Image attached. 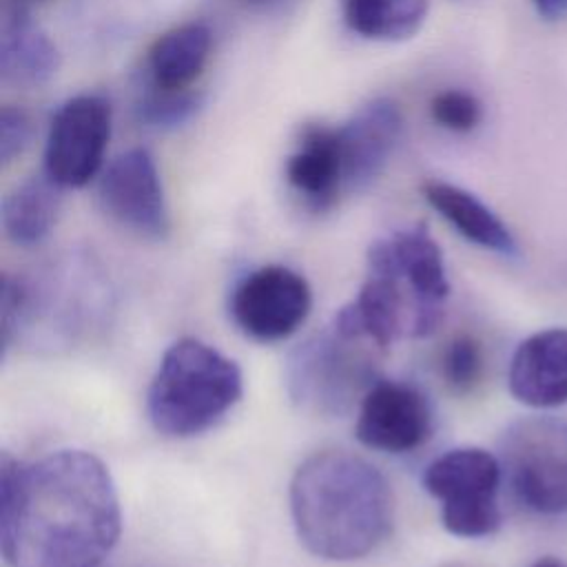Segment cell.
Here are the masks:
<instances>
[{
    "instance_id": "obj_14",
    "label": "cell",
    "mask_w": 567,
    "mask_h": 567,
    "mask_svg": "<svg viewBox=\"0 0 567 567\" xmlns=\"http://www.w3.org/2000/svg\"><path fill=\"white\" fill-rule=\"evenodd\" d=\"M509 394L534 410L567 403V328H547L523 339L507 370Z\"/></svg>"
},
{
    "instance_id": "obj_13",
    "label": "cell",
    "mask_w": 567,
    "mask_h": 567,
    "mask_svg": "<svg viewBox=\"0 0 567 567\" xmlns=\"http://www.w3.org/2000/svg\"><path fill=\"white\" fill-rule=\"evenodd\" d=\"M337 133L346 190H365L385 171L403 133V115L396 102L374 97L337 126Z\"/></svg>"
},
{
    "instance_id": "obj_28",
    "label": "cell",
    "mask_w": 567,
    "mask_h": 567,
    "mask_svg": "<svg viewBox=\"0 0 567 567\" xmlns=\"http://www.w3.org/2000/svg\"><path fill=\"white\" fill-rule=\"evenodd\" d=\"M42 2H47V0H9V7H11V9H24V11H29L33 4H42Z\"/></svg>"
},
{
    "instance_id": "obj_9",
    "label": "cell",
    "mask_w": 567,
    "mask_h": 567,
    "mask_svg": "<svg viewBox=\"0 0 567 567\" xmlns=\"http://www.w3.org/2000/svg\"><path fill=\"white\" fill-rule=\"evenodd\" d=\"M312 290L303 275L288 266L268 264L246 272L230 290L233 323L261 343L284 341L308 319Z\"/></svg>"
},
{
    "instance_id": "obj_10",
    "label": "cell",
    "mask_w": 567,
    "mask_h": 567,
    "mask_svg": "<svg viewBox=\"0 0 567 567\" xmlns=\"http://www.w3.org/2000/svg\"><path fill=\"white\" fill-rule=\"evenodd\" d=\"M111 137V106L100 95L69 97L53 115L44 144V173L62 188L89 184L102 168Z\"/></svg>"
},
{
    "instance_id": "obj_16",
    "label": "cell",
    "mask_w": 567,
    "mask_h": 567,
    "mask_svg": "<svg viewBox=\"0 0 567 567\" xmlns=\"http://www.w3.org/2000/svg\"><path fill=\"white\" fill-rule=\"evenodd\" d=\"M425 202L470 244L498 255H516V239L507 224L474 193L441 179L421 186Z\"/></svg>"
},
{
    "instance_id": "obj_4",
    "label": "cell",
    "mask_w": 567,
    "mask_h": 567,
    "mask_svg": "<svg viewBox=\"0 0 567 567\" xmlns=\"http://www.w3.org/2000/svg\"><path fill=\"white\" fill-rule=\"evenodd\" d=\"M113 315L111 284L82 259L2 277V352L60 354L97 339Z\"/></svg>"
},
{
    "instance_id": "obj_23",
    "label": "cell",
    "mask_w": 567,
    "mask_h": 567,
    "mask_svg": "<svg viewBox=\"0 0 567 567\" xmlns=\"http://www.w3.org/2000/svg\"><path fill=\"white\" fill-rule=\"evenodd\" d=\"M432 120L454 133H470L483 120L481 100L463 89H445L439 91L430 102Z\"/></svg>"
},
{
    "instance_id": "obj_17",
    "label": "cell",
    "mask_w": 567,
    "mask_h": 567,
    "mask_svg": "<svg viewBox=\"0 0 567 567\" xmlns=\"http://www.w3.org/2000/svg\"><path fill=\"white\" fill-rule=\"evenodd\" d=\"M60 66L55 42L31 20L29 11L11 9L0 35V75L4 84L35 89L49 82Z\"/></svg>"
},
{
    "instance_id": "obj_15",
    "label": "cell",
    "mask_w": 567,
    "mask_h": 567,
    "mask_svg": "<svg viewBox=\"0 0 567 567\" xmlns=\"http://www.w3.org/2000/svg\"><path fill=\"white\" fill-rule=\"evenodd\" d=\"M286 179L303 204L317 213L339 202L346 182L337 126L310 122L299 131L297 148L286 159Z\"/></svg>"
},
{
    "instance_id": "obj_5",
    "label": "cell",
    "mask_w": 567,
    "mask_h": 567,
    "mask_svg": "<svg viewBox=\"0 0 567 567\" xmlns=\"http://www.w3.org/2000/svg\"><path fill=\"white\" fill-rule=\"evenodd\" d=\"M241 394L239 365L215 346L184 337L159 359L146 392V414L164 436L188 439L221 421Z\"/></svg>"
},
{
    "instance_id": "obj_21",
    "label": "cell",
    "mask_w": 567,
    "mask_h": 567,
    "mask_svg": "<svg viewBox=\"0 0 567 567\" xmlns=\"http://www.w3.org/2000/svg\"><path fill=\"white\" fill-rule=\"evenodd\" d=\"M202 106L195 91H164L151 86L135 104L137 120L153 128H177L193 120Z\"/></svg>"
},
{
    "instance_id": "obj_11",
    "label": "cell",
    "mask_w": 567,
    "mask_h": 567,
    "mask_svg": "<svg viewBox=\"0 0 567 567\" xmlns=\"http://www.w3.org/2000/svg\"><path fill=\"white\" fill-rule=\"evenodd\" d=\"M97 197L113 221L140 237L164 239L171 230L159 171L146 148L120 153L102 173Z\"/></svg>"
},
{
    "instance_id": "obj_6",
    "label": "cell",
    "mask_w": 567,
    "mask_h": 567,
    "mask_svg": "<svg viewBox=\"0 0 567 567\" xmlns=\"http://www.w3.org/2000/svg\"><path fill=\"white\" fill-rule=\"evenodd\" d=\"M385 352L343 306L328 326L303 339L286 361L290 401L317 416H343L359 408L379 381Z\"/></svg>"
},
{
    "instance_id": "obj_12",
    "label": "cell",
    "mask_w": 567,
    "mask_h": 567,
    "mask_svg": "<svg viewBox=\"0 0 567 567\" xmlns=\"http://www.w3.org/2000/svg\"><path fill=\"white\" fill-rule=\"evenodd\" d=\"M432 425V405L416 385L379 379L357 408L354 434L370 450L405 454L430 439Z\"/></svg>"
},
{
    "instance_id": "obj_7",
    "label": "cell",
    "mask_w": 567,
    "mask_h": 567,
    "mask_svg": "<svg viewBox=\"0 0 567 567\" xmlns=\"http://www.w3.org/2000/svg\"><path fill=\"white\" fill-rule=\"evenodd\" d=\"M503 483L540 516L567 514V421L536 414L512 421L498 441Z\"/></svg>"
},
{
    "instance_id": "obj_8",
    "label": "cell",
    "mask_w": 567,
    "mask_h": 567,
    "mask_svg": "<svg viewBox=\"0 0 567 567\" xmlns=\"http://www.w3.org/2000/svg\"><path fill=\"white\" fill-rule=\"evenodd\" d=\"M423 489L439 501L443 527L458 538L492 536L501 523L503 467L483 447H454L427 463Z\"/></svg>"
},
{
    "instance_id": "obj_2",
    "label": "cell",
    "mask_w": 567,
    "mask_h": 567,
    "mask_svg": "<svg viewBox=\"0 0 567 567\" xmlns=\"http://www.w3.org/2000/svg\"><path fill=\"white\" fill-rule=\"evenodd\" d=\"M288 501L301 545L323 560H359L394 525L390 483L348 450H319L303 458L290 478Z\"/></svg>"
},
{
    "instance_id": "obj_19",
    "label": "cell",
    "mask_w": 567,
    "mask_h": 567,
    "mask_svg": "<svg viewBox=\"0 0 567 567\" xmlns=\"http://www.w3.org/2000/svg\"><path fill=\"white\" fill-rule=\"evenodd\" d=\"M60 188L47 173L20 182L2 199L4 235L22 248L38 246L60 215Z\"/></svg>"
},
{
    "instance_id": "obj_3",
    "label": "cell",
    "mask_w": 567,
    "mask_h": 567,
    "mask_svg": "<svg viewBox=\"0 0 567 567\" xmlns=\"http://www.w3.org/2000/svg\"><path fill=\"white\" fill-rule=\"evenodd\" d=\"M450 299L441 246L416 224L377 239L368 250V275L346 308L359 328L388 350L399 339L430 337Z\"/></svg>"
},
{
    "instance_id": "obj_24",
    "label": "cell",
    "mask_w": 567,
    "mask_h": 567,
    "mask_svg": "<svg viewBox=\"0 0 567 567\" xmlns=\"http://www.w3.org/2000/svg\"><path fill=\"white\" fill-rule=\"evenodd\" d=\"M31 120L20 106H2L0 111V164L9 166L31 144Z\"/></svg>"
},
{
    "instance_id": "obj_25",
    "label": "cell",
    "mask_w": 567,
    "mask_h": 567,
    "mask_svg": "<svg viewBox=\"0 0 567 567\" xmlns=\"http://www.w3.org/2000/svg\"><path fill=\"white\" fill-rule=\"evenodd\" d=\"M538 16L545 20H565L567 18V0H532Z\"/></svg>"
},
{
    "instance_id": "obj_18",
    "label": "cell",
    "mask_w": 567,
    "mask_h": 567,
    "mask_svg": "<svg viewBox=\"0 0 567 567\" xmlns=\"http://www.w3.org/2000/svg\"><path fill=\"white\" fill-rule=\"evenodd\" d=\"M213 35L204 22H184L164 31L146 53L151 86L188 91L202 75L210 55Z\"/></svg>"
},
{
    "instance_id": "obj_22",
    "label": "cell",
    "mask_w": 567,
    "mask_h": 567,
    "mask_svg": "<svg viewBox=\"0 0 567 567\" xmlns=\"http://www.w3.org/2000/svg\"><path fill=\"white\" fill-rule=\"evenodd\" d=\"M483 348L472 334H456L441 354V374L450 390L465 394L474 390L483 377Z\"/></svg>"
},
{
    "instance_id": "obj_26",
    "label": "cell",
    "mask_w": 567,
    "mask_h": 567,
    "mask_svg": "<svg viewBox=\"0 0 567 567\" xmlns=\"http://www.w3.org/2000/svg\"><path fill=\"white\" fill-rule=\"evenodd\" d=\"M235 2L250 11H272V9H279L281 4H286L288 0H235Z\"/></svg>"
},
{
    "instance_id": "obj_27",
    "label": "cell",
    "mask_w": 567,
    "mask_h": 567,
    "mask_svg": "<svg viewBox=\"0 0 567 567\" xmlns=\"http://www.w3.org/2000/svg\"><path fill=\"white\" fill-rule=\"evenodd\" d=\"M529 567H567V563L558 560V558H551V556H545V558H538L534 565Z\"/></svg>"
},
{
    "instance_id": "obj_20",
    "label": "cell",
    "mask_w": 567,
    "mask_h": 567,
    "mask_svg": "<svg viewBox=\"0 0 567 567\" xmlns=\"http://www.w3.org/2000/svg\"><path fill=\"white\" fill-rule=\"evenodd\" d=\"M427 7L430 0H341L348 29L379 42L412 38L425 22Z\"/></svg>"
},
{
    "instance_id": "obj_1",
    "label": "cell",
    "mask_w": 567,
    "mask_h": 567,
    "mask_svg": "<svg viewBox=\"0 0 567 567\" xmlns=\"http://www.w3.org/2000/svg\"><path fill=\"white\" fill-rule=\"evenodd\" d=\"M122 532L109 467L86 450L2 452L0 545L9 567H102Z\"/></svg>"
}]
</instances>
